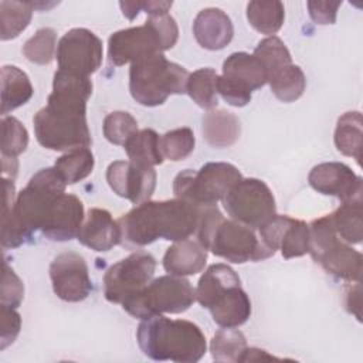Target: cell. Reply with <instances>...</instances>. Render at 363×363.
Returning <instances> with one entry per match:
<instances>
[{"label": "cell", "instance_id": "1", "mask_svg": "<svg viewBox=\"0 0 363 363\" xmlns=\"http://www.w3.org/2000/svg\"><path fill=\"white\" fill-rule=\"evenodd\" d=\"M65 183L54 167L40 169L14 200V182L3 179L4 206L1 220V247L17 248L31 242L54 204L65 193Z\"/></svg>", "mask_w": 363, "mask_h": 363}, {"label": "cell", "instance_id": "2", "mask_svg": "<svg viewBox=\"0 0 363 363\" xmlns=\"http://www.w3.org/2000/svg\"><path fill=\"white\" fill-rule=\"evenodd\" d=\"M200 210L180 199L140 203L118 220L122 242L145 247L159 238L186 240L197 231Z\"/></svg>", "mask_w": 363, "mask_h": 363}, {"label": "cell", "instance_id": "3", "mask_svg": "<svg viewBox=\"0 0 363 363\" xmlns=\"http://www.w3.org/2000/svg\"><path fill=\"white\" fill-rule=\"evenodd\" d=\"M86 98L51 91L47 105L33 118L37 142L50 150L69 152L92 143L86 123Z\"/></svg>", "mask_w": 363, "mask_h": 363}, {"label": "cell", "instance_id": "4", "mask_svg": "<svg viewBox=\"0 0 363 363\" xmlns=\"http://www.w3.org/2000/svg\"><path fill=\"white\" fill-rule=\"evenodd\" d=\"M136 340L145 356L159 362L196 363L207 349L206 336L196 323L162 315L143 319L138 326Z\"/></svg>", "mask_w": 363, "mask_h": 363}, {"label": "cell", "instance_id": "5", "mask_svg": "<svg viewBox=\"0 0 363 363\" xmlns=\"http://www.w3.org/2000/svg\"><path fill=\"white\" fill-rule=\"evenodd\" d=\"M197 241L214 255L234 264L262 261L274 255L267 248L254 228L235 220H227L217 206L200 210Z\"/></svg>", "mask_w": 363, "mask_h": 363}, {"label": "cell", "instance_id": "6", "mask_svg": "<svg viewBox=\"0 0 363 363\" xmlns=\"http://www.w3.org/2000/svg\"><path fill=\"white\" fill-rule=\"evenodd\" d=\"M196 301L210 311L213 320L221 328H238L251 315V301L241 288V279L227 264H213L203 272Z\"/></svg>", "mask_w": 363, "mask_h": 363}, {"label": "cell", "instance_id": "7", "mask_svg": "<svg viewBox=\"0 0 363 363\" xmlns=\"http://www.w3.org/2000/svg\"><path fill=\"white\" fill-rule=\"evenodd\" d=\"M189 71L156 52L130 64L129 91L143 106H159L170 95L186 94Z\"/></svg>", "mask_w": 363, "mask_h": 363}, {"label": "cell", "instance_id": "8", "mask_svg": "<svg viewBox=\"0 0 363 363\" xmlns=\"http://www.w3.org/2000/svg\"><path fill=\"white\" fill-rule=\"evenodd\" d=\"M308 252L329 275L350 282H360L362 254L339 238L330 214L316 218L309 224Z\"/></svg>", "mask_w": 363, "mask_h": 363}, {"label": "cell", "instance_id": "9", "mask_svg": "<svg viewBox=\"0 0 363 363\" xmlns=\"http://www.w3.org/2000/svg\"><path fill=\"white\" fill-rule=\"evenodd\" d=\"M241 179L242 174L234 164L210 162L199 170L184 169L177 173L173 180V193L176 199L197 208L213 207Z\"/></svg>", "mask_w": 363, "mask_h": 363}, {"label": "cell", "instance_id": "10", "mask_svg": "<svg viewBox=\"0 0 363 363\" xmlns=\"http://www.w3.org/2000/svg\"><path fill=\"white\" fill-rule=\"evenodd\" d=\"M196 301V289L184 277L162 275L152 279L138 294L125 299L123 311L138 319H149L162 313H182Z\"/></svg>", "mask_w": 363, "mask_h": 363}, {"label": "cell", "instance_id": "11", "mask_svg": "<svg viewBox=\"0 0 363 363\" xmlns=\"http://www.w3.org/2000/svg\"><path fill=\"white\" fill-rule=\"evenodd\" d=\"M223 206L233 220L254 230L277 211L271 189L255 177L238 180L223 197Z\"/></svg>", "mask_w": 363, "mask_h": 363}, {"label": "cell", "instance_id": "12", "mask_svg": "<svg viewBox=\"0 0 363 363\" xmlns=\"http://www.w3.org/2000/svg\"><path fill=\"white\" fill-rule=\"evenodd\" d=\"M156 271V259L152 254L136 251L112 264L104 275V294L106 301L122 303L129 296L143 289Z\"/></svg>", "mask_w": 363, "mask_h": 363}, {"label": "cell", "instance_id": "13", "mask_svg": "<svg viewBox=\"0 0 363 363\" xmlns=\"http://www.w3.org/2000/svg\"><path fill=\"white\" fill-rule=\"evenodd\" d=\"M55 57L58 69L89 77L102 64V41L88 28H72L60 38Z\"/></svg>", "mask_w": 363, "mask_h": 363}, {"label": "cell", "instance_id": "14", "mask_svg": "<svg viewBox=\"0 0 363 363\" xmlns=\"http://www.w3.org/2000/svg\"><path fill=\"white\" fill-rule=\"evenodd\" d=\"M50 278L54 294L65 302H81L92 292L88 265L84 257L74 251L61 252L52 259Z\"/></svg>", "mask_w": 363, "mask_h": 363}, {"label": "cell", "instance_id": "15", "mask_svg": "<svg viewBox=\"0 0 363 363\" xmlns=\"http://www.w3.org/2000/svg\"><path fill=\"white\" fill-rule=\"evenodd\" d=\"M259 240L274 254L281 250L284 258H296L308 254L309 225L289 216L274 214L258 227Z\"/></svg>", "mask_w": 363, "mask_h": 363}, {"label": "cell", "instance_id": "16", "mask_svg": "<svg viewBox=\"0 0 363 363\" xmlns=\"http://www.w3.org/2000/svg\"><path fill=\"white\" fill-rule=\"evenodd\" d=\"M106 182L119 197L133 204L150 200L156 189V172L130 160H115L106 169Z\"/></svg>", "mask_w": 363, "mask_h": 363}, {"label": "cell", "instance_id": "17", "mask_svg": "<svg viewBox=\"0 0 363 363\" xmlns=\"http://www.w3.org/2000/svg\"><path fill=\"white\" fill-rule=\"evenodd\" d=\"M156 52H163V47L157 34L146 21L143 26L115 31L108 40V57L116 67L128 62L133 64Z\"/></svg>", "mask_w": 363, "mask_h": 363}, {"label": "cell", "instance_id": "18", "mask_svg": "<svg viewBox=\"0 0 363 363\" xmlns=\"http://www.w3.org/2000/svg\"><path fill=\"white\" fill-rule=\"evenodd\" d=\"M308 182L313 190L337 197L342 203L363 199V180L347 164L325 162L312 167Z\"/></svg>", "mask_w": 363, "mask_h": 363}, {"label": "cell", "instance_id": "19", "mask_svg": "<svg viewBox=\"0 0 363 363\" xmlns=\"http://www.w3.org/2000/svg\"><path fill=\"white\" fill-rule=\"evenodd\" d=\"M84 218L82 201L74 194L64 193L51 206L41 231L51 241H69L78 235Z\"/></svg>", "mask_w": 363, "mask_h": 363}, {"label": "cell", "instance_id": "20", "mask_svg": "<svg viewBox=\"0 0 363 363\" xmlns=\"http://www.w3.org/2000/svg\"><path fill=\"white\" fill-rule=\"evenodd\" d=\"M77 240L94 251L105 252L122 242L121 227L108 210L94 207L88 210Z\"/></svg>", "mask_w": 363, "mask_h": 363}, {"label": "cell", "instance_id": "21", "mask_svg": "<svg viewBox=\"0 0 363 363\" xmlns=\"http://www.w3.org/2000/svg\"><path fill=\"white\" fill-rule=\"evenodd\" d=\"M193 34L203 48L218 51L231 43L234 27L223 10L208 7L197 13L193 21Z\"/></svg>", "mask_w": 363, "mask_h": 363}, {"label": "cell", "instance_id": "22", "mask_svg": "<svg viewBox=\"0 0 363 363\" xmlns=\"http://www.w3.org/2000/svg\"><path fill=\"white\" fill-rule=\"evenodd\" d=\"M207 262V250L197 240H182L170 245L163 255V268L170 275L199 274Z\"/></svg>", "mask_w": 363, "mask_h": 363}, {"label": "cell", "instance_id": "23", "mask_svg": "<svg viewBox=\"0 0 363 363\" xmlns=\"http://www.w3.org/2000/svg\"><path fill=\"white\" fill-rule=\"evenodd\" d=\"M221 75L250 92L259 89L267 84V72L261 61L254 54L244 51L233 52L225 58Z\"/></svg>", "mask_w": 363, "mask_h": 363}, {"label": "cell", "instance_id": "24", "mask_svg": "<svg viewBox=\"0 0 363 363\" xmlns=\"http://www.w3.org/2000/svg\"><path fill=\"white\" fill-rule=\"evenodd\" d=\"M203 138L213 147L234 145L241 133L238 118L225 109H210L203 116Z\"/></svg>", "mask_w": 363, "mask_h": 363}, {"label": "cell", "instance_id": "25", "mask_svg": "<svg viewBox=\"0 0 363 363\" xmlns=\"http://www.w3.org/2000/svg\"><path fill=\"white\" fill-rule=\"evenodd\" d=\"M1 78V115L27 104L34 94V88L28 75L16 65H3L0 69Z\"/></svg>", "mask_w": 363, "mask_h": 363}, {"label": "cell", "instance_id": "26", "mask_svg": "<svg viewBox=\"0 0 363 363\" xmlns=\"http://www.w3.org/2000/svg\"><path fill=\"white\" fill-rule=\"evenodd\" d=\"M333 140L336 149L342 155L353 157L357 164H360L363 149V119L359 111L345 112L337 119Z\"/></svg>", "mask_w": 363, "mask_h": 363}, {"label": "cell", "instance_id": "27", "mask_svg": "<svg viewBox=\"0 0 363 363\" xmlns=\"http://www.w3.org/2000/svg\"><path fill=\"white\" fill-rule=\"evenodd\" d=\"M332 224L339 235L347 244H360L363 238V199L343 201L330 213Z\"/></svg>", "mask_w": 363, "mask_h": 363}, {"label": "cell", "instance_id": "28", "mask_svg": "<svg viewBox=\"0 0 363 363\" xmlns=\"http://www.w3.org/2000/svg\"><path fill=\"white\" fill-rule=\"evenodd\" d=\"M123 147L129 160L142 166L153 167L164 160L160 149V136L149 128L139 130Z\"/></svg>", "mask_w": 363, "mask_h": 363}, {"label": "cell", "instance_id": "29", "mask_svg": "<svg viewBox=\"0 0 363 363\" xmlns=\"http://www.w3.org/2000/svg\"><path fill=\"white\" fill-rule=\"evenodd\" d=\"M34 11L31 1H0V38L3 41L18 37L30 24Z\"/></svg>", "mask_w": 363, "mask_h": 363}, {"label": "cell", "instance_id": "30", "mask_svg": "<svg viewBox=\"0 0 363 363\" xmlns=\"http://www.w3.org/2000/svg\"><path fill=\"white\" fill-rule=\"evenodd\" d=\"M247 20L261 34H275L284 24L285 9L278 0H254L247 4Z\"/></svg>", "mask_w": 363, "mask_h": 363}, {"label": "cell", "instance_id": "31", "mask_svg": "<svg viewBox=\"0 0 363 363\" xmlns=\"http://www.w3.org/2000/svg\"><path fill=\"white\" fill-rule=\"evenodd\" d=\"M94 166L95 159L88 147H79L65 152L54 163V169L61 176L65 184H75L84 180L92 173Z\"/></svg>", "mask_w": 363, "mask_h": 363}, {"label": "cell", "instance_id": "32", "mask_svg": "<svg viewBox=\"0 0 363 363\" xmlns=\"http://www.w3.org/2000/svg\"><path fill=\"white\" fill-rule=\"evenodd\" d=\"M218 74L213 68H200L189 75L186 94L203 109H214L218 104L217 94Z\"/></svg>", "mask_w": 363, "mask_h": 363}, {"label": "cell", "instance_id": "33", "mask_svg": "<svg viewBox=\"0 0 363 363\" xmlns=\"http://www.w3.org/2000/svg\"><path fill=\"white\" fill-rule=\"evenodd\" d=\"M272 94L282 102L299 99L306 88V77L299 65L289 64L268 78Z\"/></svg>", "mask_w": 363, "mask_h": 363}, {"label": "cell", "instance_id": "34", "mask_svg": "<svg viewBox=\"0 0 363 363\" xmlns=\"http://www.w3.org/2000/svg\"><path fill=\"white\" fill-rule=\"evenodd\" d=\"M247 347L244 333L235 328L220 329L210 342L211 357L221 363H237Z\"/></svg>", "mask_w": 363, "mask_h": 363}, {"label": "cell", "instance_id": "35", "mask_svg": "<svg viewBox=\"0 0 363 363\" xmlns=\"http://www.w3.org/2000/svg\"><path fill=\"white\" fill-rule=\"evenodd\" d=\"M254 55L261 61L267 72V82L274 74L292 64V57L284 41L277 35H269L258 43Z\"/></svg>", "mask_w": 363, "mask_h": 363}, {"label": "cell", "instance_id": "36", "mask_svg": "<svg viewBox=\"0 0 363 363\" xmlns=\"http://www.w3.org/2000/svg\"><path fill=\"white\" fill-rule=\"evenodd\" d=\"M57 45V33L50 27H43L24 43L21 51L30 62L47 65L54 60Z\"/></svg>", "mask_w": 363, "mask_h": 363}, {"label": "cell", "instance_id": "37", "mask_svg": "<svg viewBox=\"0 0 363 363\" xmlns=\"http://www.w3.org/2000/svg\"><path fill=\"white\" fill-rule=\"evenodd\" d=\"M104 136L113 145L125 146L139 130L136 119L125 111H115L104 119Z\"/></svg>", "mask_w": 363, "mask_h": 363}, {"label": "cell", "instance_id": "38", "mask_svg": "<svg viewBox=\"0 0 363 363\" xmlns=\"http://www.w3.org/2000/svg\"><path fill=\"white\" fill-rule=\"evenodd\" d=\"M196 139L190 128H177L160 136V149L164 159L180 162L194 150Z\"/></svg>", "mask_w": 363, "mask_h": 363}, {"label": "cell", "instance_id": "39", "mask_svg": "<svg viewBox=\"0 0 363 363\" xmlns=\"http://www.w3.org/2000/svg\"><path fill=\"white\" fill-rule=\"evenodd\" d=\"M28 145L26 126L14 116L1 118V157H17Z\"/></svg>", "mask_w": 363, "mask_h": 363}, {"label": "cell", "instance_id": "40", "mask_svg": "<svg viewBox=\"0 0 363 363\" xmlns=\"http://www.w3.org/2000/svg\"><path fill=\"white\" fill-rule=\"evenodd\" d=\"M24 299V285L9 262L3 261V278L0 291V305L17 309Z\"/></svg>", "mask_w": 363, "mask_h": 363}, {"label": "cell", "instance_id": "41", "mask_svg": "<svg viewBox=\"0 0 363 363\" xmlns=\"http://www.w3.org/2000/svg\"><path fill=\"white\" fill-rule=\"evenodd\" d=\"M146 23L157 34V37L162 43L163 51L174 47V44L177 43V38H179V27H177L176 20L169 13L149 16Z\"/></svg>", "mask_w": 363, "mask_h": 363}, {"label": "cell", "instance_id": "42", "mask_svg": "<svg viewBox=\"0 0 363 363\" xmlns=\"http://www.w3.org/2000/svg\"><path fill=\"white\" fill-rule=\"evenodd\" d=\"M0 318H1L0 350H4L18 336L21 329V316L14 308L0 305Z\"/></svg>", "mask_w": 363, "mask_h": 363}, {"label": "cell", "instance_id": "43", "mask_svg": "<svg viewBox=\"0 0 363 363\" xmlns=\"http://www.w3.org/2000/svg\"><path fill=\"white\" fill-rule=\"evenodd\" d=\"M217 94H220L227 104L237 108L245 106L251 101V92L248 89L224 78L223 75H218L217 78Z\"/></svg>", "mask_w": 363, "mask_h": 363}, {"label": "cell", "instance_id": "44", "mask_svg": "<svg viewBox=\"0 0 363 363\" xmlns=\"http://www.w3.org/2000/svg\"><path fill=\"white\" fill-rule=\"evenodd\" d=\"M308 10L311 18L316 24H333L336 21L337 10L342 1H308Z\"/></svg>", "mask_w": 363, "mask_h": 363}, {"label": "cell", "instance_id": "45", "mask_svg": "<svg viewBox=\"0 0 363 363\" xmlns=\"http://www.w3.org/2000/svg\"><path fill=\"white\" fill-rule=\"evenodd\" d=\"M278 359L272 354H268L265 350L258 347H245L244 353L240 357V362H258V360H274Z\"/></svg>", "mask_w": 363, "mask_h": 363}, {"label": "cell", "instance_id": "46", "mask_svg": "<svg viewBox=\"0 0 363 363\" xmlns=\"http://www.w3.org/2000/svg\"><path fill=\"white\" fill-rule=\"evenodd\" d=\"M1 166L4 174H10L13 179L16 177L18 169V162L16 157H1Z\"/></svg>", "mask_w": 363, "mask_h": 363}]
</instances>
